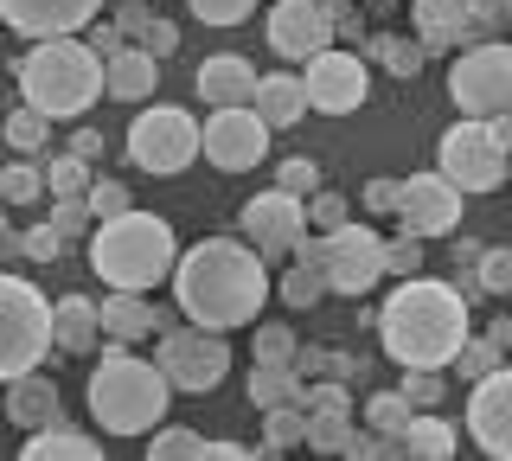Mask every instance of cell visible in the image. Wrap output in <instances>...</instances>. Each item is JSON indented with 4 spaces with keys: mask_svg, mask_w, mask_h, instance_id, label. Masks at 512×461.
Masks as SVG:
<instances>
[{
    "mask_svg": "<svg viewBox=\"0 0 512 461\" xmlns=\"http://www.w3.org/2000/svg\"><path fill=\"white\" fill-rule=\"evenodd\" d=\"M493 340H500V353H512V314H500V321H493Z\"/></svg>",
    "mask_w": 512,
    "mask_h": 461,
    "instance_id": "obj_55",
    "label": "cell"
},
{
    "mask_svg": "<svg viewBox=\"0 0 512 461\" xmlns=\"http://www.w3.org/2000/svg\"><path fill=\"white\" fill-rule=\"evenodd\" d=\"M308 397V378L295 365H250V404L269 410V404H301Z\"/></svg>",
    "mask_w": 512,
    "mask_h": 461,
    "instance_id": "obj_28",
    "label": "cell"
},
{
    "mask_svg": "<svg viewBox=\"0 0 512 461\" xmlns=\"http://www.w3.org/2000/svg\"><path fill=\"white\" fill-rule=\"evenodd\" d=\"M58 237H84L90 231V205L84 199H52V218H45Z\"/></svg>",
    "mask_w": 512,
    "mask_h": 461,
    "instance_id": "obj_48",
    "label": "cell"
},
{
    "mask_svg": "<svg viewBox=\"0 0 512 461\" xmlns=\"http://www.w3.org/2000/svg\"><path fill=\"white\" fill-rule=\"evenodd\" d=\"M52 353V301L26 276H0V385Z\"/></svg>",
    "mask_w": 512,
    "mask_h": 461,
    "instance_id": "obj_6",
    "label": "cell"
},
{
    "mask_svg": "<svg viewBox=\"0 0 512 461\" xmlns=\"http://www.w3.org/2000/svg\"><path fill=\"white\" fill-rule=\"evenodd\" d=\"M365 52H372L391 77H416V71H423V58H429V45H423V39L410 45V39H397V33H378L372 45H365Z\"/></svg>",
    "mask_w": 512,
    "mask_h": 461,
    "instance_id": "obj_32",
    "label": "cell"
},
{
    "mask_svg": "<svg viewBox=\"0 0 512 461\" xmlns=\"http://www.w3.org/2000/svg\"><path fill=\"white\" fill-rule=\"evenodd\" d=\"M154 84H160V58L148 45H116V52L103 58V90L116 103H148Z\"/></svg>",
    "mask_w": 512,
    "mask_h": 461,
    "instance_id": "obj_21",
    "label": "cell"
},
{
    "mask_svg": "<svg viewBox=\"0 0 512 461\" xmlns=\"http://www.w3.org/2000/svg\"><path fill=\"white\" fill-rule=\"evenodd\" d=\"M384 276H423V237H384Z\"/></svg>",
    "mask_w": 512,
    "mask_h": 461,
    "instance_id": "obj_44",
    "label": "cell"
},
{
    "mask_svg": "<svg viewBox=\"0 0 512 461\" xmlns=\"http://www.w3.org/2000/svg\"><path fill=\"white\" fill-rule=\"evenodd\" d=\"M90 45H96V52L109 58V52H116V45H122V26H116V20H109V26H90Z\"/></svg>",
    "mask_w": 512,
    "mask_h": 461,
    "instance_id": "obj_53",
    "label": "cell"
},
{
    "mask_svg": "<svg viewBox=\"0 0 512 461\" xmlns=\"http://www.w3.org/2000/svg\"><path fill=\"white\" fill-rule=\"evenodd\" d=\"M320 250H327V289L333 295H372L384 282V237L372 225H340L320 237Z\"/></svg>",
    "mask_w": 512,
    "mask_h": 461,
    "instance_id": "obj_12",
    "label": "cell"
},
{
    "mask_svg": "<svg viewBox=\"0 0 512 461\" xmlns=\"http://www.w3.org/2000/svg\"><path fill=\"white\" fill-rule=\"evenodd\" d=\"M506 180H512V167H506Z\"/></svg>",
    "mask_w": 512,
    "mask_h": 461,
    "instance_id": "obj_56",
    "label": "cell"
},
{
    "mask_svg": "<svg viewBox=\"0 0 512 461\" xmlns=\"http://www.w3.org/2000/svg\"><path fill=\"white\" fill-rule=\"evenodd\" d=\"M173 301H180L186 321L199 327H244L263 314L269 301V263L256 244H237V237H205V244H192L180 263H173Z\"/></svg>",
    "mask_w": 512,
    "mask_h": 461,
    "instance_id": "obj_1",
    "label": "cell"
},
{
    "mask_svg": "<svg viewBox=\"0 0 512 461\" xmlns=\"http://www.w3.org/2000/svg\"><path fill=\"white\" fill-rule=\"evenodd\" d=\"M128 161H135L141 173H154V180L186 173L192 161H199V122H192L186 109H173V103L141 109V116L128 122Z\"/></svg>",
    "mask_w": 512,
    "mask_h": 461,
    "instance_id": "obj_9",
    "label": "cell"
},
{
    "mask_svg": "<svg viewBox=\"0 0 512 461\" xmlns=\"http://www.w3.org/2000/svg\"><path fill=\"white\" fill-rule=\"evenodd\" d=\"M410 417H416V404H410L404 391H378L372 404H365V429H378L384 442H397V436H404Z\"/></svg>",
    "mask_w": 512,
    "mask_h": 461,
    "instance_id": "obj_31",
    "label": "cell"
},
{
    "mask_svg": "<svg viewBox=\"0 0 512 461\" xmlns=\"http://www.w3.org/2000/svg\"><path fill=\"white\" fill-rule=\"evenodd\" d=\"M506 26H512V0H468V39H500Z\"/></svg>",
    "mask_w": 512,
    "mask_h": 461,
    "instance_id": "obj_43",
    "label": "cell"
},
{
    "mask_svg": "<svg viewBox=\"0 0 512 461\" xmlns=\"http://www.w3.org/2000/svg\"><path fill=\"white\" fill-rule=\"evenodd\" d=\"M141 45H148L154 58H167L173 45H180V26H173V20H148V33H141Z\"/></svg>",
    "mask_w": 512,
    "mask_h": 461,
    "instance_id": "obj_51",
    "label": "cell"
},
{
    "mask_svg": "<svg viewBox=\"0 0 512 461\" xmlns=\"http://www.w3.org/2000/svg\"><path fill=\"white\" fill-rule=\"evenodd\" d=\"M468 289L474 295H512V250L506 244H493V250H480V257H474Z\"/></svg>",
    "mask_w": 512,
    "mask_h": 461,
    "instance_id": "obj_35",
    "label": "cell"
},
{
    "mask_svg": "<svg viewBox=\"0 0 512 461\" xmlns=\"http://www.w3.org/2000/svg\"><path fill=\"white\" fill-rule=\"evenodd\" d=\"M45 141H52V116H45V109H32V103H20L7 116V148L13 154H39Z\"/></svg>",
    "mask_w": 512,
    "mask_h": 461,
    "instance_id": "obj_34",
    "label": "cell"
},
{
    "mask_svg": "<svg viewBox=\"0 0 512 461\" xmlns=\"http://www.w3.org/2000/svg\"><path fill=\"white\" fill-rule=\"evenodd\" d=\"M0 225H7V218H0Z\"/></svg>",
    "mask_w": 512,
    "mask_h": 461,
    "instance_id": "obj_57",
    "label": "cell"
},
{
    "mask_svg": "<svg viewBox=\"0 0 512 461\" xmlns=\"http://www.w3.org/2000/svg\"><path fill=\"white\" fill-rule=\"evenodd\" d=\"M71 154H84V161H96V154H103V135H96V129H77V135H71Z\"/></svg>",
    "mask_w": 512,
    "mask_h": 461,
    "instance_id": "obj_54",
    "label": "cell"
},
{
    "mask_svg": "<svg viewBox=\"0 0 512 461\" xmlns=\"http://www.w3.org/2000/svg\"><path fill=\"white\" fill-rule=\"evenodd\" d=\"M192 84H199L205 109H237V103L256 97V65L244 52H212L199 71H192Z\"/></svg>",
    "mask_w": 512,
    "mask_h": 461,
    "instance_id": "obj_19",
    "label": "cell"
},
{
    "mask_svg": "<svg viewBox=\"0 0 512 461\" xmlns=\"http://www.w3.org/2000/svg\"><path fill=\"white\" fill-rule=\"evenodd\" d=\"M276 186L295 193V199H308L320 186V161H314V154H288V161H276Z\"/></svg>",
    "mask_w": 512,
    "mask_h": 461,
    "instance_id": "obj_45",
    "label": "cell"
},
{
    "mask_svg": "<svg viewBox=\"0 0 512 461\" xmlns=\"http://www.w3.org/2000/svg\"><path fill=\"white\" fill-rule=\"evenodd\" d=\"M186 7H192V20H205V26H244L256 13V0H186Z\"/></svg>",
    "mask_w": 512,
    "mask_h": 461,
    "instance_id": "obj_46",
    "label": "cell"
},
{
    "mask_svg": "<svg viewBox=\"0 0 512 461\" xmlns=\"http://www.w3.org/2000/svg\"><path fill=\"white\" fill-rule=\"evenodd\" d=\"M64 244H71V237H58L52 225L26 231V257H32V263H58V257H64Z\"/></svg>",
    "mask_w": 512,
    "mask_h": 461,
    "instance_id": "obj_49",
    "label": "cell"
},
{
    "mask_svg": "<svg viewBox=\"0 0 512 461\" xmlns=\"http://www.w3.org/2000/svg\"><path fill=\"white\" fill-rule=\"evenodd\" d=\"M397 455L448 461V455H455V429H448L442 417H423V410H416V417H410V429H404V436H397Z\"/></svg>",
    "mask_w": 512,
    "mask_h": 461,
    "instance_id": "obj_29",
    "label": "cell"
},
{
    "mask_svg": "<svg viewBox=\"0 0 512 461\" xmlns=\"http://www.w3.org/2000/svg\"><path fill=\"white\" fill-rule=\"evenodd\" d=\"M148 455L154 461H205V436H192V429H148Z\"/></svg>",
    "mask_w": 512,
    "mask_h": 461,
    "instance_id": "obj_40",
    "label": "cell"
},
{
    "mask_svg": "<svg viewBox=\"0 0 512 461\" xmlns=\"http://www.w3.org/2000/svg\"><path fill=\"white\" fill-rule=\"evenodd\" d=\"M340 225H352V205H346V193H327V186H314L308 193V231H340Z\"/></svg>",
    "mask_w": 512,
    "mask_h": 461,
    "instance_id": "obj_42",
    "label": "cell"
},
{
    "mask_svg": "<svg viewBox=\"0 0 512 461\" xmlns=\"http://www.w3.org/2000/svg\"><path fill=\"white\" fill-rule=\"evenodd\" d=\"M45 193V167H32V161H7L0 167V199L7 205H32Z\"/></svg>",
    "mask_w": 512,
    "mask_h": 461,
    "instance_id": "obj_39",
    "label": "cell"
},
{
    "mask_svg": "<svg viewBox=\"0 0 512 461\" xmlns=\"http://www.w3.org/2000/svg\"><path fill=\"white\" fill-rule=\"evenodd\" d=\"M436 167L461 186V193H500L506 167H512V148L493 135L487 116H461L455 129L436 141Z\"/></svg>",
    "mask_w": 512,
    "mask_h": 461,
    "instance_id": "obj_8",
    "label": "cell"
},
{
    "mask_svg": "<svg viewBox=\"0 0 512 461\" xmlns=\"http://www.w3.org/2000/svg\"><path fill=\"white\" fill-rule=\"evenodd\" d=\"M160 327H173V314H160L141 289H109L103 295V340H141V333H160Z\"/></svg>",
    "mask_w": 512,
    "mask_h": 461,
    "instance_id": "obj_23",
    "label": "cell"
},
{
    "mask_svg": "<svg viewBox=\"0 0 512 461\" xmlns=\"http://www.w3.org/2000/svg\"><path fill=\"white\" fill-rule=\"evenodd\" d=\"M154 365L167 372V385L173 391H192V397H205V391H218L224 385V372H231V346H224V333L218 327H199V321H173V327H160V346H154Z\"/></svg>",
    "mask_w": 512,
    "mask_h": 461,
    "instance_id": "obj_7",
    "label": "cell"
},
{
    "mask_svg": "<svg viewBox=\"0 0 512 461\" xmlns=\"http://www.w3.org/2000/svg\"><path fill=\"white\" fill-rule=\"evenodd\" d=\"M301 84H308V109H314V116H352V109L372 97V71H365V58L346 52V45L314 52Z\"/></svg>",
    "mask_w": 512,
    "mask_h": 461,
    "instance_id": "obj_13",
    "label": "cell"
},
{
    "mask_svg": "<svg viewBox=\"0 0 512 461\" xmlns=\"http://www.w3.org/2000/svg\"><path fill=\"white\" fill-rule=\"evenodd\" d=\"M448 365H455V372L474 385V378H487L493 365H506V353H500V340H493V333H487V340H480V333H468V340H461V353L448 359Z\"/></svg>",
    "mask_w": 512,
    "mask_h": 461,
    "instance_id": "obj_37",
    "label": "cell"
},
{
    "mask_svg": "<svg viewBox=\"0 0 512 461\" xmlns=\"http://www.w3.org/2000/svg\"><path fill=\"white\" fill-rule=\"evenodd\" d=\"M397 391H404L416 410H436L448 397V378H442V365H404V385Z\"/></svg>",
    "mask_w": 512,
    "mask_h": 461,
    "instance_id": "obj_38",
    "label": "cell"
},
{
    "mask_svg": "<svg viewBox=\"0 0 512 461\" xmlns=\"http://www.w3.org/2000/svg\"><path fill=\"white\" fill-rule=\"evenodd\" d=\"M397 193H404V180H372V186H365V212L397 218Z\"/></svg>",
    "mask_w": 512,
    "mask_h": 461,
    "instance_id": "obj_50",
    "label": "cell"
},
{
    "mask_svg": "<svg viewBox=\"0 0 512 461\" xmlns=\"http://www.w3.org/2000/svg\"><path fill=\"white\" fill-rule=\"evenodd\" d=\"M7 423H20L26 436L45 429V423H64V397H58V385L39 372V365L20 372V378H7Z\"/></svg>",
    "mask_w": 512,
    "mask_h": 461,
    "instance_id": "obj_20",
    "label": "cell"
},
{
    "mask_svg": "<svg viewBox=\"0 0 512 461\" xmlns=\"http://www.w3.org/2000/svg\"><path fill=\"white\" fill-rule=\"evenodd\" d=\"M288 257H295V263H288V276H282V301H288L295 314L314 308L320 295H333V289H327V250H320V231H314V237L301 231Z\"/></svg>",
    "mask_w": 512,
    "mask_h": 461,
    "instance_id": "obj_24",
    "label": "cell"
},
{
    "mask_svg": "<svg viewBox=\"0 0 512 461\" xmlns=\"http://www.w3.org/2000/svg\"><path fill=\"white\" fill-rule=\"evenodd\" d=\"M237 225H244V237L263 250V263L269 257H288V250H295V237L308 231V199L269 186V193H256L250 205H237Z\"/></svg>",
    "mask_w": 512,
    "mask_h": 461,
    "instance_id": "obj_15",
    "label": "cell"
},
{
    "mask_svg": "<svg viewBox=\"0 0 512 461\" xmlns=\"http://www.w3.org/2000/svg\"><path fill=\"white\" fill-rule=\"evenodd\" d=\"M103 13V0H0V20L26 39H58V33H84Z\"/></svg>",
    "mask_w": 512,
    "mask_h": 461,
    "instance_id": "obj_18",
    "label": "cell"
},
{
    "mask_svg": "<svg viewBox=\"0 0 512 461\" xmlns=\"http://www.w3.org/2000/svg\"><path fill=\"white\" fill-rule=\"evenodd\" d=\"M52 346L58 353H96V346H103V301L58 295L52 301Z\"/></svg>",
    "mask_w": 512,
    "mask_h": 461,
    "instance_id": "obj_22",
    "label": "cell"
},
{
    "mask_svg": "<svg viewBox=\"0 0 512 461\" xmlns=\"http://www.w3.org/2000/svg\"><path fill=\"white\" fill-rule=\"evenodd\" d=\"M84 205H90V218H116V212H128V186L122 180H90V193H84Z\"/></svg>",
    "mask_w": 512,
    "mask_h": 461,
    "instance_id": "obj_47",
    "label": "cell"
},
{
    "mask_svg": "<svg viewBox=\"0 0 512 461\" xmlns=\"http://www.w3.org/2000/svg\"><path fill=\"white\" fill-rule=\"evenodd\" d=\"M448 97H455L461 116H500V109H512V45L468 39L461 58L448 65Z\"/></svg>",
    "mask_w": 512,
    "mask_h": 461,
    "instance_id": "obj_10",
    "label": "cell"
},
{
    "mask_svg": "<svg viewBox=\"0 0 512 461\" xmlns=\"http://www.w3.org/2000/svg\"><path fill=\"white\" fill-rule=\"evenodd\" d=\"M468 333V295L429 276H404L378 308V340L391 365H448Z\"/></svg>",
    "mask_w": 512,
    "mask_h": 461,
    "instance_id": "obj_2",
    "label": "cell"
},
{
    "mask_svg": "<svg viewBox=\"0 0 512 461\" xmlns=\"http://www.w3.org/2000/svg\"><path fill=\"white\" fill-rule=\"evenodd\" d=\"M352 436V410H308V449L314 455H340Z\"/></svg>",
    "mask_w": 512,
    "mask_h": 461,
    "instance_id": "obj_36",
    "label": "cell"
},
{
    "mask_svg": "<svg viewBox=\"0 0 512 461\" xmlns=\"http://www.w3.org/2000/svg\"><path fill=\"white\" fill-rule=\"evenodd\" d=\"M269 135L276 129H269L250 103H237V109H212V116H205L199 148L218 173H250L256 161H269Z\"/></svg>",
    "mask_w": 512,
    "mask_h": 461,
    "instance_id": "obj_11",
    "label": "cell"
},
{
    "mask_svg": "<svg viewBox=\"0 0 512 461\" xmlns=\"http://www.w3.org/2000/svg\"><path fill=\"white\" fill-rule=\"evenodd\" d=\"M90 455H103V442L71 423H45L26 436V461H90Z\"/></svg>",
    "mask_w": 512,
    "mask_h": 461,
    "instance_id": "obj_27",
    "label": "cell"
},
{
    "mask_svg": "<svg viewBox=\"0 0 512 461\" xmlns=\"http://www.w3.org/2000/svg\"><path fill=\"white\" fill-rule=\"evenodd\" d=\"M84 397H90V417L103 423L109 436H148V429H160V417H167L173 385L154 359H135L122 340H109Z\"/></svg>",
    "mask_w": 512,
    "mask_h": 461,
    "instance_id": "obj_4",
    "label": "cell"
},
{
    "mask_svg": "<svg viewBox=\"0 0 512 461\" xmlns=\"http://www.w3.org/2000/svg\"><path fill=\"white\" fill-rule=\"evenodd\" d=\"M333 45V0H276L269 7V52L276 58H301Z\"/></svg>",
    "mask_w": 512,
    "mask_h": 461,
    "instance_id": "obj_17",
    "label": "cell"
},
{
    "mask_svg": "<svg viewBox=\"0 0 512 461\" xmlns=\"http://www.w3.org/2000/svg\"><path fill=\"white\" fill-rule=\"evenodd\" d=\"M256 365H295L301 353V340H295V327H282V321H269V327H256Z\"/></svg>",
    "mask_w": 512,
    "mask_h": 461,
    "instance_id": "obj_41",
    "label": "cell"
},
{
    "mask_svg": "<svg viewBox=\"0 0 512 461\" xmlns=\"http://www.w3.org/2000/svg\"><path fill=\"white\" fill-rule=\"evenodd\" d=\"M180 263V244H173V225L154 212H116V218H96L90 237V269L109 282V289H160Z\"/></svg>",
    "mask_w": 512,
    "mask_h": 461,
    "instance_id": "obj_3",
    "label": "cell"
},
{
    "mask_svg": "<svg viewBox=\"0 0 512 461\" xmlns=\"http://www.w3.org/2000/svg\"><path fill=\"white\" fill-rule=\"evenodd\" d=\"M308 442V404H269L263 410V449L269 455H288Z\"/></svg>",
    "mask_w": 512,
    "mask_h": 461,
    "instance_id": "obj_30",
    "label": "cell"
},
{
    "mask_svg": "<svg viewBox=\"0 0 512 461\" xmlns=\"http://www.w3.org/2000/svg\"><path fill=\"white\" fill-rule=\"evenodd\" d=\"M250 109L269 122V129H295V122L308 116V84H301V77H288V71H276V77H256V97H250Z\"/></svg>",
    "mask_w": 512,
    "mask_h": 461,
    "instance_id": "obj_25",
    "label": "cell"
},
{
    "mask_svg": "<svg viewBox=\"0 0 512 461\" xmlns=\"http://www.w3.org/2000/svg\"><path fill=\"white\" fill-rule=\"evenodd\" d=\"M461 186L448 180V173L436 167V173H410L404 180V193H397V225H404L410 237H455L461 231Z\"/></svg>",
    "mask_w": 512,
    "mask_h": 461,
    "instance_id": "obj_14",
    "label": "cell"
},
{
    "mask_svg": "<svg viewBox=\"0 0 512 461\" xmlns=\"http://www.w3.org/2000/svg\"><path fill=\"white\" fill-rule=\"evenodd\" d=\"M45 186H52V199H84L90 193V161L84 154H52V161H45Z\"/></svg>",
    "mask_w": 512,
    "mask_h": 461,
    "instance_id": "obj_33",
    "label": "cell"
},
{
    "mask_svg": "<svg viewBox=\"0 0 512 461\" xmlns=\"http://www.w3.org/2000/svg\"><path fill=\"white\" fill-rule=\"evenodd\" d=\"M20 97L32 109H45L52 122H77L103 97V52L77 33L32 39V52L20 58Z\"/></svg>",
    "mask_w": 512,
    "mask_h": 461,
    "instance_id": "obj_5",
    "label": "cell"
},
{
    "mask_svg": "<svg viewBox=\"0 0 512 461\" xmlns=\"http://www.w3.org/2000/svg\"><path fill=\"white\" fill-rule=\"evenodd\" d=\"M148 20H154V13H148V7H141V0H122V13H116V26H122V39H141V33H148Z\"/></svg>",
    "mask_w": 512,
    "mask_h": 461,
    "instance_id": "obj_52",
    "label": "cell"
},
{
    "mask_svg": "<svg viewBox=\"0 0 512 461\" xmlns=\"http://www.w3.org/2000/svg\"><path fill=\"white\" fill-rule=\"evenodd\" d=\"M468 436L480 455L512 461V365H493L487 378H474L468 397Z\"/></svg>",
    "mask_w": 512,
    "mask_h": 461,
    "instance_id": "obj_16",
    "label": "cell"
},
{
    "mask_svg": "<svg viewBox=\"0 0 512 461\" xmlns=\"http://www.w3.org/2000/svg\"><path fill=\"white\" fill-rule=\"evenodd\" d=\"M410 13H416V39L429 52L468 39V0H410Z\"/></svg>",
    "mask_w": 512,
    "mask_h": 461,
    "instance_id": "obj_26",
    "label": "cell"
}]
</instances>
